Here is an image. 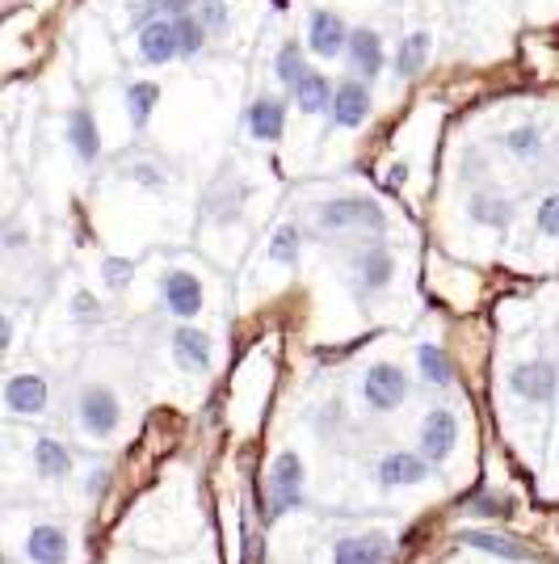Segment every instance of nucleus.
<instances>
[{
    "mask_svg": "<svg viewBox=\"0 0 559 564\" xmlns=\"http://www.w3.org/2000/svg\"><path fill=\"white\" fill-rule=\"evenodd\" d=\"M316 228L325 236H346V232H366V236H379L387 232V215L374 207L371 198H358V194H341V198H325V203H316Z\"/></svg>",
    "mask_w": 559,
    "mask_h": 564,
    "instance_id": "obj_1",
    "label": "nucleus"
},
{
    "mask_svg": "<svg viewBox=\"0 0 559 564\" xmlns=\"http://www.w3.org/2000/svg\"><path fill=\"white\" fill-rule=\"evenodd\" d=\"M408 397H413V379L396 362H374L371 371L362 376V400L371 404L374 413H396V409L408 404Z\"/></svg>",
    "mask_w": 559,
    "mask_h": 564,
    "instance_id": "obj_2",
    "label": "nucleus"
},
{
    "mask_svg": "<svg viewBox=\"0 0 559 564\" xmlns=\"http://www.w3.org/2000/svg\"><path fill=\"white\" fill-rule=\"evenodd\" d=\"M76 417H80V430H85L89 438H114L118 425H122V404H118L114 388L89 383V388L80 392Z\"/></svg>",
    "mask_w": 559,
    "mask_h": 564,
    "instance_id": "obj_3",
    "label": "nucleus"
},
{
    "mask_svg": "<svg viewBox=\"0 0 559 564\" xmlns=\"http://www.w3.org/2000/svg\"><path fill=\"white\" fill-rule=\"evenodd\" d=\"M304 459L295 451H282L270 464V514H291L304 506Z\"/></svg>",
    "mask_w": 559,
    "mask_h": 564,
    "instance_id": "obj_4",
    "label": "nucleus"
},
{
    "mask_svg": "<svg viewBox=\"0 0 559 564\" xmlns=\"http://www.w3.org/2000/svg\"><path fill=\"white\" fill-rule=\"evenodd\" d=\"M509 392L526 404H547L559 392V371L551 358H526L509 371Z\"/></svg>",
    "mask_w": 559,
    "mask_h": 564,
    "instance_id": "obj_5",
    "label": "nucleus"
},
{
    "mask_svg": "<svg viewBox=\"0 0 559 564\" xmlns=\"http://www.w3.org/2000/svg\"><path fill=\"white\" fill-rule=\"evenodd\" d=\"M374 110V94L366 80H337V89H332V106H328V122L332 127H341V131H358Z\"/></svg>",
    "mask_w": 559,
    "mask_h": 564,
    "instance_id": "obj_6",
    "label": "nucleus"
},
{
    "mask_svg": "<svg viewBox=\"0 0 559 564\" xmlns=\"http://www.w3.org/2000/svg\"><path fill=\"white\" fill-rule=\"evenodd\" d=\"M350 34L353 25L337 13V9H316L311 18H307V51L316 55V59H337V55H346L350 51Z\"/></svg>",
    "mask_w": 559,
    "mask_h": 564,
    "instance_id": "obj_7",
    "label": "nucleus"
},
{
    "mask_svg": "<svg viewBox=\"0 0 559 564\" xmlns=\"http://www.w3.org/2000/svg\"><path fill=\"white\" fill-rule=\"evenodd\" d=\"M396 279V258H392V249L383 245V240H366L358 253H353V282H358V291L362 295H379V291H387Z\"/></svg>",
    "mask_w": 559,
    "mask_h": 564,
    "instance_id": "obj_8",
    "label": "nucleus"
},
{
    "mask_svg": "<svg viewBox=\"0 0 559 564\" xmlns=\"http://www.w3.org/2000/svg\"><path fill=\"white\" fill-rule=\"evenodd\" d=\"M286 115H291V97L286 94H261L244 110V131L256 143H278L286 135Z\"/></svg>",
    "mask_w": 559,
    "mask_h": 564,
    "instance_id": "obj_9",
    "label": "nucleus"
},
{
    "mask_svg": "<svg viewBox=\"0 0 559 564\" xmlns=\"http://www.w3.org/2000/svg\"><path fill=\"white\" fill-rule=\"evenodd\" d=\"M346 64H350L353 76L366 80V85L383 76V68H387V43H383V34H379L374 25H353Z\"/></svg>",
    "mask_w": 559,
    "mask_h": 564,
    "instance_id": "obj_10",
    "label": "nucleus"
},
{
    "mask_svg": "<svg viewBox=\"0 0 559 564\" xmlns=\"http://www.w3.org/2000/svg\"><path fill=\"white\" fill-rule=\"evenodd\" d=\"M161 304L168 307V316L194 321L202 312V304H207V291H202V282L194 279L189 270H168L161 279Z\"/></svg>",
    "mask_w": 559,
    "mask_h": 564,
    "instance_id": "obj_11",
    "label": "nucleus"
},
{
    "mask_svg": "<svg viewBox=\"0 0 559 564\" xmlns=\"http://www.w3.org/2000/svg\"><path fill=\"white\" fill-rule=\"evenodd\" d=\"M459 447V417L450 409H429L420 422V455L429 464H442Z\"/></svg>",
    "mask_w": 559,
    "mask_h": 564,
    "instance_id": "obj_12",
    "label": "nucleus"
},
{
    "mask_svg": "<svg viewBox=\"0 0 559 564\" xmlns=\"http://www.w3.org/2000/svg\"><path fill=\"white\" fill-rule=\"evenodd\" d=\"M4 404H9V413H18V417H43L51 404L47 379L34 376V371L13 376L9 383H4Z\"/></svg>",
    "mask_w": 559,
    "mask_h": 564,
    "instance_id": "obj_13",
    "label": "nucleus"
},
{
    "mask_svg": "<svg viewBox=\"0 0 559 564\" xmlns=\"http://www.w3.org/2000/svg\"><path fill=\"white\" fill-rule=\"evenodd\" d=\"M434 464L417 455V451H387L379 459V485L383 489H408V485H425Z\"/></svg>",
    "mask_w": 559,
    "mask_h": 564,
    "instance_id": "obj_14",
    "label": "nucleus"
},
{
    "mask_svg": "<svg viewBox=\"0 0 559 564\" xmlns=\"http://www.w3.org/2000/svg\"><path fill=\"white\" fill-rule=\"evenodd\" d=\"M140 59L147 68H164L173 59H182V39H177V22L161 18L140 34Z\"/></svg>",
    "mask_w": 559,
    "mask_h": 564,
    "instance_id": "obj_15",
    "label": "nucleus"
},
{
    "mask_svg": "<svg viewBox=\"0 0 559 564\" xmlns=\"http://www.w3.org/2000/svg\"><path fill=\"white\" fill-rule=\"evenodd\" d=\"M25 556H30V564H68L72 543L55 522H34L25 535Z\"/></svg>",
    "mask_w": 559,
    "mask_h": 564,
    "instance_id": "obj_16",
    "label": "nucleus"
},
{
    "mask_svg": "<svg viewBox=\"0 0 559 564\" xmlns=\"http://www.w3.org/2000/svg\"><path fill=\"white\" fill-rule=\"evenodd\" d=\"M392 552V540L383 531H371V535H346L332 547V564H383Z\"/></svg>",
    "mask_w": 559,
    "mask_h": 564,
    "instance_id": "obj_17",
    "label": "nucleus"
},
{
    "mask_svg": "<svg viewBox=\"0 0 559 564\" xmlns=\"http://www.w3.org/2000/svg\"><path fill=\"white\" fill-rule=\"evenodd\" d=\"M173 358L186 371H210V337L198 325H177L173 329Z\"/></svg>",
    "mask_w": 559,
    "mask_h": 564,
    "instance_id": "obj_18",
    "label": "nucleus"
},
{
    "mask_svg": "<svg viewBox=\"0 0 559 564\" xmlns=\"http://www.w3.org/2000/svg\"><path fill=\"white\" fill-rule=\"evenodd\" d=\"M68 148L76 152L80 165H97V156H101V135H97V122L85 106H76L68 115Z\"/></svg>",
    "mask_w": 559,
    "mask_h": 564,
    "instance_id": "obj_19",
    "label": "nucleus"
},
{
    "mask_svg": "<svg viewBox=\"0 0 559 564\" xmlns=\"http://www.w3.org/2000/svg\"><path fill=\"white\" fill-rule=\"evenodd\" d=\"M429 51H434V34L429 30H413L408 39H399L396 55H392V68H396L399 80L420 76V68L429 64Z\"/></svg>",
    "mask_w": 559,
    "mask_h": 564,
    "instance_id": "obj_20",
    "label": "nucleus"
},
{
    "mask_svg": "<svg viewBox=\"0 0 559 564\" xmlns=\"http://www.w3.org/2000/svg\"><path fill=\"white\" fill-rule=\"evenodd\" d=\"M332 89H337V80L332 76H325L320 68H311L295 85V94H291V101L304 110V115H328V106H332Z\"/></svg>",
    "mask_w": 559,
    "mask_h": 564,
    "instance_id": "obj_21",
    "label": "nucleus"
},
{
    "mask_svg": "<svg viewBox=\"0 0 559 564\" xmlns=\"http://www.w3.org/2000/svg\"><path fill=\"white\" fill-rule=\"evenodd\" d=\"M417 371L429 388H450V383H454V358H450L442 346L425 341V346H417Z\"/></svg>",
    "mask_w": 559,
    "mask_h": 564,
    "instance_id": "obj_22",
    "label": "nucleus"
},
{
    "mask_svg": "<svg viewBox=\"0 0 559 564\" xmlns=\"http://www.w3.org/2000/svg\"><path fill=\"white\" fill-rule=\"evenodd\" d=\"M467 215H471L475 224H484V228L505 232V228L513 224V203H509V198H501V194H471Z\"/></svg>",
    "mask_w": 559,
    "mask_h": 564,
    "instance_id": "obj_23",
    "label": "nucleus"
},
{
    "mask_svg": "<svg viewBox=\"0 0 559 564\" xmlns=\"http://www.w3.org/2000/svg\"><path fill=\"white\" fill-rule=\"evenodd\" d=\"M459 540L467 547H480V552H489V556H501V561H530V547L522 540H513V535H492V531H463Z\"/></svg>",
    "mask_w": 559,
    "mask_h": 564,
    "instance_id": "obj_24",
    "label": "nucleus"
},
{
    "mask_svg": "<svg viewBox=\"0 0 559 564\" xmlns=\"http://www.w3.org/2000/svg\"><path fill=\"white\" fill-rule=\"evenodd\" d=\"M127 118H131V127L143 131L152 115H156V101H161V85H152V80H131L127 85Z\"/></svg>",
    "mask_w": 559,
    "mask_h": 564,
    "instance_id": "obj_25",
    "label": "nucleus"
},
{
    "mask_svg": "<svg viewBox=\"0 0 559 564\" xmlns=\"http://www.w3.org/2000/svg\"><path fill=\"white\" fill-rule=\"evenodd\" d=\"M34 471L43 480H64L72 471V451L59 438H39L34 443Z\"/></svg>",
    "mask_w": 559,
    "mask_h": 564,
    "instance_id": "obj_26",
    "label": "nucleus"
},
{
    "mask_svg": "<svg viewBox=\"0 0 559 564\" xmlns=\"http://www.w3.org/2000/svg\"><path fill=\"white\" fill-rule=\"evenodd\" d=\"M307 72H311V64H307V47H299V43H282L278 55H274V76H278L282 89L295 94V85L304 80Z\"/></svg>",
    "mask_w": 559,
    "mask_h": 564,
    "instance_id": "obj_27",
    "label": "nucleus"
},
{
    "mask_svg": "<svg viewBox=\"0 0 559 564\" xmlns=\"http://www.w3.org/2000/svg\"><path fill=\"white\" fill-rule=\"evenodd\" d=\"M177 39H182V59H198L210 43V30L198 13H186V18H177Z\"/></svg>",
    "mask_w": 559,
    "mask_h": 564,
    "instance_id": "obj_28",
    "label": "nucleus"
},
{
    "mask_svg": "<svg viewBox=\"0 0 559 564\" xmlns=\"http://www.w3.org/2000/svg\"><path fill=\"white\" fill-rule=\"evenodd\" d=\"M299 249H304V232L295 224H282L278 232L270 236V261H278V265H295Z\"/></svg>",
    "mask_w": 559,
    "mask_h": 564,
    "instance_id": "obj_29",
    "label": "nucleus"
},
{
    "mask_svg": "<svg viewBox=\"0 0 559 564\" xmlns=\"http://www.w3.org/2000/svg\"><path fill=\"white\" fill-rule=\"evenodd\" d=\"M505 148H509L513 156H522V161H530L542 152V131H538L535 122H526V127H513L505 131Z\"/></svg>",
    "mask_w": 559,
    "mask_h": 564,
    "instance_id": "obj_30",
    "label": "nucleus"
},
{
    "mask_svg": "<svg viewBox=\"0 0 559 564\" xmlns=\"http://www.w3.org/2000/svg\"><path fill=\"white\" fill-rule=\"evenodd\" d=\"M535 228H538V236H547V240H559V194H547V198L538 203Z\"/></svg>",
    "mask_w": 559,
    "mask_h": 564,
    "instance_id": "obj_31",
    "label": "nucleus"
},
{
    "mask_svg": "<svg viewBox=\"0 0 559 564\" xmlns=\"http://www.w3.org/2000/svg\"><path fill=\"white\" fill-rule=\"evenodd\" d=\"M198 18H202V25H207L210 34H228V25H232L228 0H202L198 4Z\"/></svg>",
    "mask_w": 559,
    "mask_h": 564,
    "instance_id": "obj_32",
    "label": "nucleus"
},
{
    "mask_svg": "<svg viewBox=\"0 0 559 564\" xmlns=\"http://www.w3.org/2000/svg\"><path fill=\"white\" fill-rule=\"evenodd\" d=\"M127 177L143 189H164L168 186V177H164L161 165H152V161H135V165H127Z\"/></svg>",
    "mask_w": 559,
    "mask_h": 564,
    "instance_id": "obj_33",
    "label": "nucleus"
},
{
    "mask_svg": "<svg viewBox=\"0 0 559 564\" xmlns=\"http://www.w3.org/2000/svg\"><path fill=\"white\" fill-rule=\"evenodd\" d=\"M131 274H135V261H127V258H106V261H101V279H106V286H110V291H122Z\"/></svg>",
    "mask_w": 559,
    "mask_h": 564,
    "instance_id": "obj_34",
    "label": "nucleus"
},
{
    "mask_svg": "<svg viewBox=\"0 0 559 564\" xmlns=\"http://www.w3.org/2000/svg\"><path fill=\"white\" fill-rule=\"evenodd\" d=\"M152 4L161 9L168 22H177V18H186V13H198L202 0H152Z\"/></svg>",
    "mask_w": 559,
    "mask_h": 564,
    "instance_id": "obj_35",
    "label": "nucleus"
},
{
    "mask_svg": "<svg viewBox=\"0 0 559 564\" xmlns=\"http://www.w3.org/2000/svg\"><path fill=\"white\" fill-rule=\"evenodd\" d=\"M72 307H76V316H80L85 325H94L97 316H101V307H97V300H94V295H89V291H80V295L72 300Z\"/></svg>",
    "mask_w": 559,
    "mask_h": 564,
    "instance_id": "obj_36",
    "label": "nucleus"
},
{
    "mask_svg": "<svg viewBox=\"0 0 559 564\" xmlns=\"http://www.w3.org/2000/svg\"><path fill=\"white\" fill-rule=\"evenodd\" d=\"M4 249H9V253H22L25 249V232L18 228V224H9V228H4Z\"/></svg>",
    "mask_w": 559,
    "mask_h": 564,
    "instance_id": "obj_37",
    "label": "nucleus"
},
{
    "mask_svg": "<svg viewBox=\"0 0 559 564\" xmlns=\"http://www.w3.org/2000/svg\"><path fill=\"white\" fill-rule=\"evenodd\" d=\"M110 485V471L106 468H94L89 471V497H101V489Z\"/></svg>",
    "mask_w": 559,
    "mask_h": 564,
    "instance_id": "obj_38",
    "label": "nucleus"
},
{
    "mask_svg": "<svg viewBox=\"0 0 559 564\" xmlns=\"http://www.w3.org/2000/svg\"><path fill=\"white\" fill-rule=\"evenodd\" d=\"M404 182H408V169H404V165H392V169H387V177H383V186H387V189H399Z\"/></svg>",
    "mask_w": 559,
    "mask_h": 564,
    "instance_id": "obj_39",
    "label": "nucleus"
}]
</instances>
